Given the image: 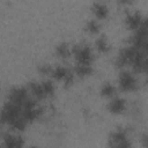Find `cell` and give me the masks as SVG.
Returning a JSON list of instances; mask_svg holds the SVG:
<instances>
[{
    "label": "cell",
    "mask_w": 148,
    "mask_h": 148,
    "mask_svg": "<svg viewBox=\"0 0 148 148\" xmlns=\"http://www.w3.org/2000/svg\"><path fill=\"white\" fill-rule=\"evenodd\" d=\"M24 141L22 136L15 135L12 133H7L3 135V147L5 148H22Z\"/></svg>",
    "instance_id": "6"
},
{
    "label": "cell",
    "mask_w": 148,
    "mask_h": 148,
    "mask_svg": "<svg viewBox=\"0 0 148 148\" xmlns=\"http://www.w3.org/2000/svg\"><path fill=\"white\" fill-rule=\"evenodd\" d=\"M38 71H39L42 74L46 75V74H51V72H52V67H51L50 64L43 62V64H40V65L38 66Z\"/></svg>",
    "instance_id": "17"
},
{
    "label": "cell",
    "mask_w": 148,
    "mask_h": 148,
    "mask_svg": "<svg viewBox=\"0 0 148 148\" xmlns=\"http://www.w3.org/2000/svg\"><path fill=\"white\" fill-rule=\"evenodd\" d=\"M118 83H119V87L125 91H130V90L135 89L136 84H138L135 76L130 72H121L119 74Z\"/></svg>",
    "instance_id": "5"
},
{
    "label": "cell",
    "mask_w": 148,
    "mask_h": 148,
    "mask_svg": "<svg viewBox=\"0 0 148 148\" xmlns=\"http://www.w3.org/2000/svg\"><path fill=\"white\" fill-rule=\"evenodd\" d=\"M75 59L77 61V64H90L92 61L94 54H92V50L89 45L87 44H76L73 46L72 49Z\"/></svg>",
    "instance_id": "2"
},
{
    "label": "cell",
    "mask_w": 148,
    "mask_h": 148,
    "mask_svg": "<svg viewBox=\"0 0 148 148\" xmlns=\"http://www.w3.org/2000/svg\"><path fill=\"white\" fill-rule=\"evenodd\" d=\"M126 25L130 28V29H138L145 21L142 18V15L140 12H131L126 15Z\"/></svg>",
    "instance_id": "7"
},
{
    "label": "cell",
    "mask_w": 148,
    "mask_h": 148,
    "mask_svg": "<svg viewBox=\"0 0 148 148\" xmlns=\"http://www.w3.org/2000/svg\"><path fill=\"white\" fill-rule=\"evenodd\" d=\"M101 92L105 96H113L114 92H116V88L110 82H104L101 87Z\"/></svg>",
    "instance_id": "15"
},
{
    "label": "cell",
    "mask_w": 148,
    "mask_h": 148,
    "mask_svg": "<svg viewBox=\"0 0 148 148\" xmlns=\"http://www.w3.org/2000/svg\"><path fill=\"white\" fill-rule=\"evenodd\" d=\"M71 52H72V51H71L69 45H68L67 43H65V42L58 44L57 47H56V53H57L60 58H67V57H69Z\"/></svg>",
    "instance_id": "11"
},
{
    "label": "cell",
    "mask_w": 148,
    "mask_h": 148,
    "mask_svg": "<svg viewBox=\"0 0 148 148\" xmlns=\"http://www.w3.org/2000/svg\"><path fill=\"white\" fill-rule=\"evenodd\" d=\"M110 148H131L132 143L127 136V132L124 128L114 130L109 139Z\"/></svg>",
    "instance_id": "1"
},
{
    "label": "cell",
    "mask_w": 148,
    "mask_h": 148,
    "mask_svg": "<svg viewBox=\"0 0 148 148\" xmlns=\"http://www.w3.org/2000/svg\"><path fill=\"white\" fill-rule=\"evenodd\" d=\"M96 47L98 51L101 52H106L109 50V43H108V39L105 36H101L96 39V43H95Z\"/></svg>",
    "instance_id": "14"
},
{
    "label": "cell",
    "mask_w": 148,
    "mask_h": 148,
    "mask_svg": "<svg viewBox=\"0 0 148 148\" xmlns=\"http://www.w3.org/2000/svg\"><path fill=\"white\" fill-rule=\"evenodd\" d=\"M52 76L58 80V81H62L65 84H71L74 80V74L71 69H68L65 66H56L54 68H52L51 72Z\"/></svg>",
    "instance_id": "3"
},
{
    "label": "cell",
    "mask_w": 148,
    "mask_h": 148,
    "mask_svg": "<svg viewBox=\"0 0 148 148\" xmlns=\"http://www.w3.org/2000/svg\"><path fill=\"white\" fill-rule=\"evenodd\" d=\"M92 72V67L90 64H77L75 66V73L80 76H86L89 75Z\"/></svg>",
    "instance_id": "12"
},
{
    "label": "cell",
    "mask_w": 148,
    "mask_h": 148,
    "mask_svg": "<svg viewBox=\"0 0 148 148\" xmlns=\"http://www.w3.org/2000/svg\"><path fill=\"white\" fill-rule=\"evenodd\" d=\"M29 98L28 96V89L24 87H14L10 89L8 94V101L13 102L15 104H18L22 106V104Z\"/></svg>",
    "instance_id": "4"
},
{
    "label": "cell",
    "mask_w": 148,
    "mask_h": 148,
    "mask_svg": "<svg viewBox=\"0 0 148 148\" xmlns=\"http://www.w3.org/2000/svg\"><path fill=\"white\" fill-rule=\"evenodd\" d=\"M92 10L95 15L99 18H103L108 15V6L104 2H95L92 5Z\"/></svg>",
    "instance_id": "10"
},
{
    "label": "cell",
    "mask_w": 148,
    "mask_h": 148,
    "mask_svg": "<svg viewBox=\"0 0 148 148\" xmlns=\"http://www.w3.org/2000/svg\"><path fill=\"white\" fill-rule=\"evenodd\" d=\"M42 88H43V92L45 95V97L47 96H52L54 94V84L50 81V80H45L43 82H40Z\"/></svg>",
    "instance_id": "13"
},
{
    "label": "cell",
    "mask_w": 148,
    "mask_h": 148,
    "mask_svg": "<svg viewBox=\"0 0 148 148\" xmlns=\"http://www.w3.org/2000/svg\"><path fill=\"white\" fill-rule=\"evenodd\" d=\"M86 29L89 32H92V34L94 32H97L99 30V23H98V21L95 20V18H90L87 22V24H86Z\"/></svg>",
    "instance_id": "16"
},
{
    "label": "cell",
    "mask_w": 148,
    "mask_h": 148,
    "mask_svg": "<svg viewBox=\"0 0 148 148\" xmlns=\"http://www.w3.org/2000/svg\"><path fill=\"white\" fill-rule=\"evenodd\" d=\"M29 148H36V147H29Z\"/></svg>",
    "instance_id": "18"
},
{
    "label": "cell",
    "mask_w": 148,
    "mask_h": 148,
    "mask_svg": "<svg viewBox=\"0 0 148 148\" xmlns=\"http://www.w3.org/2000/svg\"><path fill=\"white\" fill-rule=\"evenodd\" d=\"M125 101L120 97H114L109 102V110L114 112V113H119L123 112L125 109Z\"/></svg>",
    "instance_id": "8"
},
{
    "label": "cell",
    "mask_w": 148,
    "mask_h": 148,
    "mask_svg": "<svg viewBox=\"0 0 148 148\" xmlns=\"http://www.w3.org/2000/svg\"><path fill=\"white\" fill-rule=\"evenodd\" d=\"M28 90L37 98H45V95L43 92V88H42V84L40 82H37V81H31L29 82V86H28Z\"/></svg>",
    "instance_id": "9"
}]
</instances>
